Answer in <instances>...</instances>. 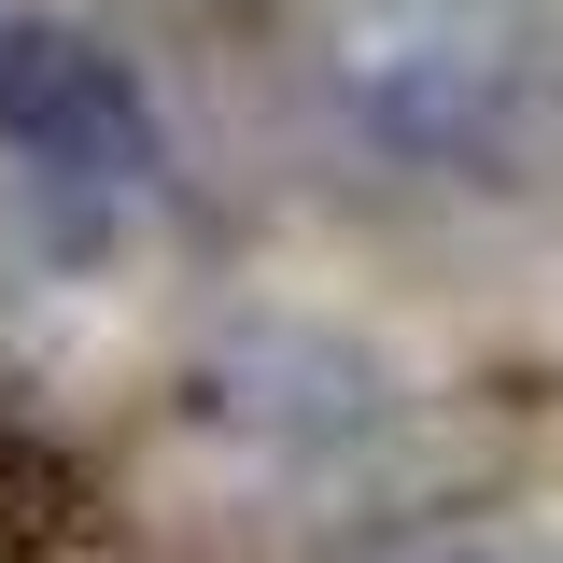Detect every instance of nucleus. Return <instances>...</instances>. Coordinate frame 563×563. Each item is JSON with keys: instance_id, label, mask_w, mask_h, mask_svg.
<instances>
[{"instance_id": "f03ea898", "label": "nucleus", "mask_w": 563, "mask_h": 563, "mask_svg": "<svg viewBox=\"0 0 563 563\" xmlns=\"http://www.w3.org/2000/svg\"><path fill=\"white\" fill-rule=\"evenodd\" d=\"M0 155L43 198L128 211L169 184V113L85 14H0Z\"/></svg>"}, {"instance_id": "7ed1b4c3", "label": "nucleus", "mask_w": 563, "mask_h": 563, "mask_svg": "<svg viewBox=\"0 0 563 563\" xmlns=\"http://www.w3.org/2000/svg\"><path fill=\"white\" fill-rule=\"evenodd\" d=\"M437 563H493V550H437Z\"/></svg>"}, {"instance_id": "f257e3e1", "label": "nucleus", "mask_w": 563, "mask_h": 563, "mask_svg": "<svg viewBox=\"0 0 563 563\" xmlns=\"http://www.w3.org/2000/svg\"><path fill=\"white\" fill-rule=\"evenodd\" d=\"M339 113L409 169H479L536 113V0H352L324 43Z\"/></svg>"}]
</instances>
